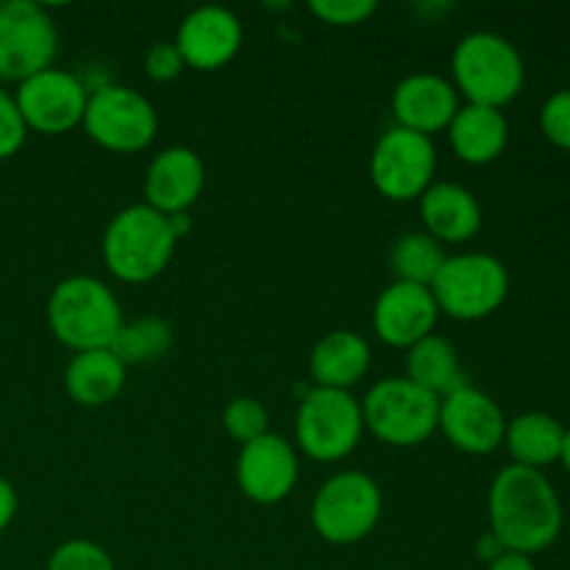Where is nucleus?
<instances>
[{"instance_id":"f257e3e1","label":"nucleus","mask_w":570,"mask_h":570,"mask_svg":"<svg viewBox=\"0 0 570 570\" xmlns=\"http://www.w3.org/2000/svg\"><path fill=\"white\" fill-rule=\"evenodd\" d=\"M488 518L507 551L532 557L560 538L562 501L543 471L507 465L490 484Z\"/></svg>"},{"instance_id":"f03ea898","label":"nucleus","mask_w":570,"mask_h":570,"mask_svg":"<svg viewBox=\"0 0 570 570\" xmlns=\"http://www.w3.org/2000/svg\"><path fill=\"white\" fill-rule=\"evenodd\" d=\"M117 295L95 276H67L50 289L48 326L72 354L111 348L122 328Z\"/></svg>"},{"instance_id":"7ed1b4c3","label":"nucleus","mask_w":570,"mask_h":570,"mask_svg":"<svg viewBox=\"0 0 570 570\" xmlns=\"http://www.w3.org/2000/svg\"><path fill=\"white\" fill-rule=\"evenodd\" d=\"M454 89L476 106L504 109L527 83V65L515 45L493 31H473L451 53Z\"/></svg>"},{"instance_id":"20e7f679","label":"nucleus","mask_w":570,"mask_h":570,"mask_svg":"<svg viewBox=\"0 0 570 570\" xmlns=\"http://www.w3.org/2000/svg\"><path fill=\"white\" fill-rule=\"evenodd\" d=\"M100 250L111 276L126 284H145L170 265L176 237L165 215L148 204H134L111 217Z\"/></svg>"},{"instance_id":"39448f33","label":"nucleus","mask_w":570,"mask_h":570,"mask_svg":"<svg viewBox=\"0 0 570 570\" xmlns=\"http://www.w3.org/2000/svg\"><path fill=\"white\" fill-rule=\"evenodd\" d=\"M429 289L438 301L440 315L462 323L484 321L499 312L510 295V271L501 259L479 250L445 256Z\"/></svg>"},{"instance_id":"423d86ee","label":"nucleus","mask_w":570,"mask_h":570,"mask_svg":"<svg viewBox=\"0 0 570 570\" xmlns=\"http://www.w3.org/2000/svg\"><path fill=\"white\" fill-rule=\"evenodd\" d=\"M360 404L367 432L387 445L412 449L438 432L440 399L406 376L382 379L367 390Z\"/></svg>"},{"instance_id":"0eeeda50","label":"nucleus","mask_w":570,"mask_h":570,"mask_svg":"<svg viewBox=\"0 0 570 570\" xmlns=\"http://www.w3.org/2000/svg\"><path fill=\"white\" fill-rule=\"evenodd\" d=\"M382 488L362 471H340L321 484L312 501V527L326 543L354 546L382 518Z\"/></svg>"},{"instance_id":"6e6552de","label":"nucleus","mask_w":570,"mask_h":570,"mask_svg":"<svg viewBox=\"0 0 570 570\" xmlns=\"http://www.w3.org/2000/svg\"><path fill=\"white\" fill-rule=\"evenodd\" d=\"M365 434L362 404L345 390L312 387L295 415L298 449L315 462H340L360 445Z\"/></svg>"},{"instance_id":"1a4fd4ad","label":"nucleus","mask_w":570,"mask_h":570,"mask_svg":"<svg viewBox=\"0 0 570 570\" xmlns=\"http://www.w3.org/2000/svg\"><path fill=\"white\" fill-rule=\"evenodd\" d=\"M81 126L89 139L104 150L139 154L154 142L159 131V117L142 92L120 87V83H104L89 92Z\"/></svg>"},{"instance_id":"9d476101","label":"nucleus","mask_w":570,"mask_h":570,"mask_svg":"<svg viewBox=\"0 0 570 570\" xmlns=\"http://www.w3.org/2000/svg\"><path fill=\"white\" fill-rule=\"evenodd\" d=\"M59 31L48 9L33 0L0 3V81L22 83L53 67Z\"/></svg>"},{"instance_id":"9b49d317","label":"nucleus","mask_w":570,"mask_h":570,"mask_svg":"<svg viewBox=\"0 0 570 570\" xmlns=\"http://www.w3.org/2000/svg\"><path fill=\"white\" fill-rule=\"evenodd\" d=\"M438 150L432 137L393 126L379 137L371 156V181L390 200H417L434 184Z\"/></svg>"},{"instance_id":"f8f14e48","label":"nucleus","mask_w":570,"mask_h":570,"mask_svg":"<svg viewBox=\"0 0 570 570\" xmlns=\"http://www.w3.org/2000/svg\"><path fill=\"white\" fill-rule=\"evenodd\" d=\"M14 100L28 131L61 137L83 122L89 92L78 76L61 67H48L17 83Z\"/></svg>"},{"instance_id":"ddd939ff","label":"nucleus","mask_w":570,"mask_h":570,"mask_svg":"<svg viewBox=\"0 0 570 570\" xmlns=\"http://www.w3.org/2000/svg\"><path fill=\"white\" fill-rule=\"evenodd\" d=\"M438 429L462 454L488 456L504 445L507 417L484 390L465 384L440 401Z\"/></svg>"},{"instance_id":"4468645a","label":"nucleus","mask_w":570,"mask_h":570,"mask_svg":"<svg viewBox=\"0 0 570 570\" xmlns=\"http://www.w3.org/2000/svg\"><path fill=\"white\" fill-rule=\"evenodd\" d=\"M298 482V454L278 434H262L237 456V484L245 499L271 507L287 499Z\"/></svg>"},{"instance_id":"2eb2a0df","label":"nucleus","mask_w":570,"mask_h":570,"mask_svg":"<svg viewBox=\"0 0 570 570\" xmlns=\"http://www.w3.org/2000/svg\"><path fill=\"white\" fill-rule=\"evenodd\" d=\"M176 48L187 67L215 72L243 48V26L226 6H198L178 26Z\"/></svg>"},{"instance_id":"dca6fc26","label":"nucleus","mask_w":570,"mask_h":570,"mask_svg":"<svg viewBox=\"0 0 570 570\" xmlns=\"http://www.w3.org/2000/svg\"><path fill=\"white\" fill-rule=\"evenodd\" d=\"M373 332L393 348H412L423 337L434 334L440 321L438 301L432 289L421 284L393 282L373 306Z\"/></svg>"},{"instance_id":"f3484780","label":"nucleus","mask_w":570,"mask_h":570,"mask_svg":"<svg viewBox=\"0 0 570 570\" xmlns=\"http://www.w3.org/2000/svg\"><path fill=\"white\" fill-rule=\"evenodd\" d=\"M206 187V167L193 148H165L145 173V204L159 215H184L198 204Z\"/></svg>"},{"instance_id":"a211bd4d","label":"nucleus","mask_w":570,"mask_h":570,"mask_svg":"<svg viewBox=\"0 0 570 570\" xmlns=\"http://www.w3.org/2000/svg\"><path fill=\"white\" fill-rule=\"evenodd\" d=\"M460 106V92L454 83L438 72H412L393 89V115L399 128L423 137L449 131Z\"/></svg>"},{"instance_id":"6ab92c4d","label":"nucleus","mask_w":570,"mask_h":570,"mask_svg":"<svg viewBox=\"0 0 570 570\" xmlns=\"http://www.w3.org/2000/svg\"><path fill=\"white\" fill-rule=\"evenodd\" d=\"M421 220L429 237L440 245L468 243L482 228V206L476 195L454 181H434L421 195Z\"/></svg>"},{"instance_id":"aec40b11","label":"nucleus","mask_w":570,"mask_h":570,"mask_svg":"<svg viewBox=\"0 0 570 570\" xmlns=\"http://www.w3.org/2000/svg\"><path fill=\"white\" fill-rule=\"evenodd\" d=\"M449 142L456 159L465 165H490L510 142V122L501 109L465 104L451 120Z\"/></svg>"},{"instance_id":"412c9836","label":"nucleus","mask_w":570,"mask_h":570,"mask_svg":"<svg viewBox=\"0 0 570 570\" xmlns=\"http://www.w3.org/2000/svg\"><path fill=\"white\" fill-rule=\"evenodd\" d=\"M367 371H371V345L362 334L348 328L321 337L309 354V376L315 379V387L351 393V387L360 384Z\"/></svg>"},{"instance_id":"4be33fe9","label":"nucleus","mask_w":570,"mask_h":570,"mask_svg":"<svg viewBox=\"0 0 570 570\" xmlns=\"http://www.w3.org/2000/svg\"><path fill=\"white\" fill-rule=\"evenodd\" d=\"M128 367L109 348L72 354L65 371V390L76 404L106 406L126 387Z\"/></svg>"},{"instance_id":"5701e85b","label":"nucleus","mask_w":570,"mask_h":570,"mask_svg":"<svg viewBox=\"0 0 570 570\" xmlns=\"http://www.w3.org/2000/svg\"><path fill=\"white\" fill-rule=\"evenodd\" d=\"M562 438H566V426L554 415L523 412V415L507 421L504 445L512 456V465L543 471V468L560 462Z\"/></svg>"},{"instance_id":"b1692460","label":"nucleus","mask_w":570,"mask_h":570,"mask_svg":"<svg viewBox=\"0 0 570 570\" xmlns=\"http://www.w3.org/2000/svg\"><path fill=\"white\" fill-rule=\"evenodd\" d=\"M406 379L440 401L454 390L465 387V373L460 367V354L440 334H429L421 343L406 348Z\"/></svg>"},{"instance_id":"393cba45","label":"nucleus","mask_w":570,"mask_h":570,"mask_svg":"<svg viewBox=\"0 0 570 570\" xmlns=\"http://www.w3.org/2000/svg\"><path fill=\"white\" fill-rule=\"evenodd\" d=\"M443 262V245L429 237L426 232L404 234V237L395 239L393 250H390V267L395 273V282L421 284V287H432Z\"/></svg>"},{"instance_id":"a878e982","label":"nucleus","mask_w":570,"mask_h":570,"mask_svg":"<svg viewBox=\"0 0 570 570\" xmlns=\"http://www.w3.org/2000/svg\"><path fill=\"white\" fill-rule=\"evenodd\" d=\"M173 328L161 317H139V321L122 323L111 343V354L126 367L142 365V362H156L170 351Z\"/></svg>"},{"instance_id":"bb28decb","label":"nucleus","mask_w":570,"mask_h":570,"mask_svg":"<svg viewBox=\"0 0 570 570\" xmlns=\"http://www.w3.org/2000/svg\"><path fill=\"white\" fill-rule=\"evenodd\" d=\"M271 426V417L267 410L250 395H239L232 404L223 410V429L228 432V438L237 440L239 445H248L254 440H259L262 434H267Z\"/></svg>"},{"instance_id":"cd10ccee","label":"nucleus","mask_w":570,"mask_h":570,"mask_svg":"<svg viewBox=\"0 0 570 570\" xmlns=\"http://www.w3.org/2000/svg\"><path fill=\"white\" fill-rule=\"evenodd\" d=\"M48 570H117L109 551L92 540L72 538L56 546L48 560Z\"/></svg>"},{"instance_id":"c85d7f7f","label":"nucleus","mask_w":570,"mask_h":570,"mask_svg":"<svg viewBox=\"0 0 570 570\" xmlns=\"http://www.w3.org/2000/svg\"><path fill=\"white\" fill-rule=\"evenodd\" d=\"M376 9L379 6L373 0H315V3H309L312 14L334 28L362 26L367 17L376 14Z\"/></svg>"},{"instance_id":"c756f323","label":"nucleus","mask_w":570,"mask_h":570,"mask_svg":"<svg viewBox=\"0 0 570 570\" xmlns=\"http://www.w3.org/2000/svg\"><path fill=\"white\" fill-rule=\"evenodd\" d=\"M540 131L554 148L570 150V89H560L546 98L540 109Z\"/></svg>"},{"instance_id":"7c9ffc66","label":"nucleus","mask_w":570,"mask_h":570,"mask_svg":"<svg viewBox=\"0 0 570 570\" xmlns=\"http://www.w3.org/2000/svg\"><path fill=\"white\" fill-rule=\"evenodd\" d=\"M26 139H28V128H26V120H22L20 109H17L14 95L6 92V89L0 87V161L20 154Z\"/></svg>"},{"instance_id":"2f4dec72","label":"nucleus","mask_w":570,"mask_h":570,"mask_svg":"<svg viewBox=\"0 0 570 570\" xmlns=\"http://www.w3.org/2000/svg\"><path fill=\"white\" fill-rule=\"evenodd\" d=\"M142 67H145V76H148L150 81H159V83L173 81V78H178L184 70H187L176 42H156L154 48L145 53Z\"/></svg>"},{"instance_id":"473e14b6","label":"nucleus","mask_w":570,"mask_h":570,"mask_svg":"<svg viewBox=\"0 0 570 570\" xmlns=\"http://www.w3.org/2000/svg\"><path fill=\"white\" fill-rule=\"evenodd\" d=\"M17 507H20V501H17L14 484H11L9 479L0 476V534L14 523Z\"/></svg>"},{"instance_id":"72a5a7b5","label":"nucleus","mask_w":570,"mask_h":570,"mask_svg":"<svg viewBox=\"0 0 570 570\" xmlns=\"http://www.w3.org/2000/svg\"><path fill=\"white\" fill-rule=\"evenodd\" d=\"M488 570H538V566H534L532 557L515 554V551H507V554H501L499 560L490 562Z\"/></svg>"},{"instance_id":"f704fd0d","label":"nucleus","mask_w":570,"mask_h":570,"mask_svg":"<svg viewBox=\"0 0 570 570\" xmlns=\"http://www.w3.org/2000/svg\"><path fill=\"white\" fill-rule=\"evenodd\" d=\"M476 554H479V560L488 562V566H490V562L499 560L501 554H507V549H504V546H501V540L495 538L493 532H488V534H482V538H479Z\"/></svg>"},{"instance_id":"c9c22d12","label":"nucleus","mask_w":570,"mask_h":570,"mask_svg":"<svg viewBox=\"0 0 570 570\" xmlns=\"http://www.w3.org/2000/svg\"><path fill=\"white\" fill-rule=\"evenodd\" d=\"M167 223H170V232L173 237H176V243L184 237V234H189V212H184V215H170L167 217Z\"/></svg>"},{"instance_id":"e433bc0d","label":"nucleus","mask_w":570,"mask_h":570,"mask_svg":"<svg viewBox=\"0 0 570 570\" xmlns=\"http://www.w3.org/2000/svg\"><path fill=\"white\" fill-rule=\"evenodd\" d=\"M560 462L566 465V471L570 473V426L566 429V438H562V451H560Z\"/></svg>"}]
</instances>
